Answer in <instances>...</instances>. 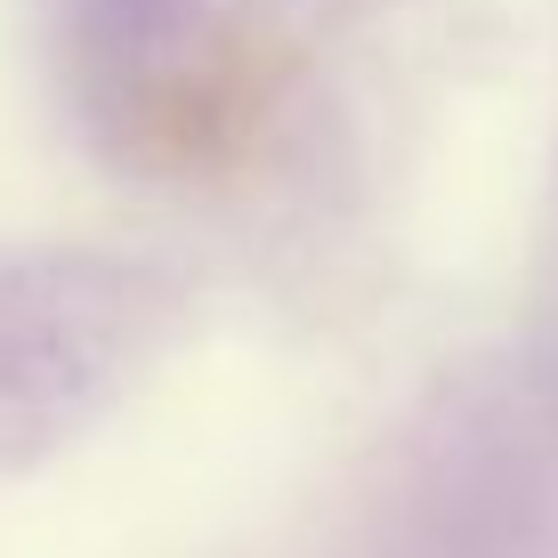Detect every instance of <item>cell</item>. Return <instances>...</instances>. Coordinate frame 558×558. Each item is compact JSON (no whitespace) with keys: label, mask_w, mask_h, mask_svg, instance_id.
Segmentation results:
<instances>
[]
</instances>
